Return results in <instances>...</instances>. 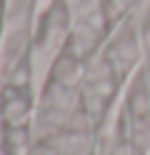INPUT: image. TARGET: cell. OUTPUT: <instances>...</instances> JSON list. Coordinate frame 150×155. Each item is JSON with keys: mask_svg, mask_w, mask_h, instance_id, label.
I'll return each instance as SVG.
<instances>
[{"mask_svg": "<svg viewBox=\"0 0 150 155\" xmlns=\"http://www.w3.org/2000/svg\"><path fill=\"white\" fill-rule=\"evenodd\" d=\"M123 88H125V83L113 70V65L103 58V53L90 55L83 63L80 95H83V108L95 128H100L103 120L118 108Z\"/></svg>", "mask_w": 150, "mask_h": 155, "instance_id": "cell-2", "label": "cell"}, {"mask_svg": "<svg viewBox=\"0 0 150 155\" xmlns=\"http://www.w3.org/2000/svg\"><path fill=\"white\" fill-rule=\"evenodd\" d=\"M53 155H103L98 128H73L45 140Z\"/></svg>", "mask_w": 150, "mask_h": 155, "instance_id": "cell-4", "label": "cell"}, {"mask_svg": "<svg viewBox=\"0 0 150 155\" xmlns=\"http://www.w3.org/2000/svg\"><path fill=\"white\" fill-rule=\"evenodd\" d=\"M118 120L130 155H150V75L145 68L125 83L118 103Z\"/></svg>", "mask_w": 150, "mask_h": 155, "instance_id": "cell-1", "label": "cell"}, {"mask_svg": "<svg viewBox=\"0 0 150 155\" xmlns=\"http://www.w3.org/2000/svg\"><path fill=\"white\" fill-rule=\"evenodd\" d=\"M103 58L113 65V70L120 75V80L128 83L145 60V33L135 13L118 18L110 28V35L103 45Z\"/></svg>", "mask_w": 150, "mask_h": 155, "instance_id": "cell-3", "label": "cell"}]
</instances>
